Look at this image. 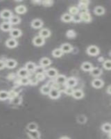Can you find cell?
Segmentation results:
<instances>
[{
	"instance_id": "6da1fadb",
	"label": "cell",
	"mask_w": 111,
	"mask_h": 139,
	"mask_svg": "<svg viewBox=\"0 0 111 139\" xmlns=\"http://www.w3.org/2000/svg\"><path fill=\"white\" fill-rule=\"evenodd\" d=\"M87 52L90 56H97L99 53V49L95 45H90L87 49Z\"/></svg>"
},
{
	"instance_id": "7a4b0ae2",
	"label": "cell",
	"mask_w": 111,
	"mask_h": 139,
	"mask_svg": "<svg viewBox=\"0 0 111 139\" xmlns=\"http://www.w3.org/2000/svg\"><path fill=\"white\" fill-rule=\"evenodd\" d=\"M48 95H49V97H50L51 98L57 99L60 97L61 93H60V91L58 88H51L50 91H49Z\"/></svg>"
},
{
	"instance_id": "3957f363",
	"label": "cell",
	"mask_w": 111,
	"mask_h": 139,
	"mask_svg": "<svg viewBox=\"0 0 111 139\" xmlns=\"http://www.w3.org/2000/svg\"><path fill=\"white\" fill-rule=\"evenodd\" d=\"M79 16L81 18V20L84 21L86 22H89L91 21V15L88 12H81L79 14Z\"/></svg>"
},
{
	"instance_id": "277c9868",
	"label": "cell",
	"mask_w": 111,
	"mask_h": 139,
	"mask_svg": "<svg viewBox=\"0 0 111 139\" xmlns=\"http://www.w3.org/2000/svg\"><path fill=\"white\" fill-rule=\"evenodd\" d=\"M33 43L36 46H42L44 43V39L43 38L40 37V36H37L34 38Z\"/></svg>"
},
{
	"instance_id": "5b68a950",
	"label": "cell",
	"mask_w": 111,
	"mask_h": 139,
	"mask_svg": "<svg viewBox=\"0 0 111 139\" xmlns=\"http://www.w3.org/2000/svg\"><path fill=\"white\" fill-rule=\"evenodd\" d=\"M43 22L40 19H35L31 22V26L34 29H40L42 27Z\"/></svg>"
},
{
	"instance_id": "8992f818",
	"label": "cell",
	"mask_w": 111,
	"mask_h": 139,
	"mask_svg": "<svg viewBox=\"0 0 111 139\" xmlns=\"http://www.w3.org/2000/svg\"><path fill=\"white\" fill-rule=\"evenodd\" d=\"M0 16L3 19H10L13 16V13L9 10H3L1 12Z\"/></svg>"
},
{
	"instance_id": "52a82bcc",
	"label": "cell",
	"mask_w": 111,
	"mask_h": 139,
	"mask_svg": "<svg viewBox=\"0 0 111 139\" xmlns=\"http://www.w3.org/2000/svg\"><path fill=\"white\" fill-rule=\"evenodd\" d=\"M16 65H17V62L13 59H8L5 62V67L9 69L14 68L15 67H16Z\"/></svg>"
},
{
	"instance_id": "ba28073f",
	"label": "cell",
	"mask_w": 111,
	"mask_h": 139,
	"mask_svg": "<svg viewBox=\"0 0 111 139\" xmlns=\"http://www.w3.org/2000/svg\"><path fill=\"white\" fill-rule=\"evenodd\" d=\"M10 34L12 36V38H17L22 35V31L19 29H12L10 30Z\"/></svg>"
},
{
	"instance_id": "9c48e42d",
	"label": "cell",
	"mask_w": 111,
	"mask_h": 139,
	"mask_svg": "<svg viewBox=\"0 0 111 139\" xmlns=\"http://www.w3.org/2000/svg\"><path fill=\"white\" fill-rule=\"evenodd\" d=\"M6 45L8 47L14 48L17 45V41L15 38H10L7 40L6 42Z\"/></svg>"
},
{
	"instance_id": "30bf717a",
	"label": "cell",
	"mask_w": 111,
	"mask_h": 139,
	"mask_svg": "<svg viewBox=\"0 0 111 139\" xmlns=\"http://www.w3.org/2000/svg\"><path fill=\"white\" fill-rule=\"evenodd\" d=\"M93 87L96 88H100L104 86V82L100 79H94L92 82Z\"/></svg>"
},
{
	"instance_id": "8fae6325",
	"label": "cell",
	"mask_w": 111,
	"mask_h": 139,
	"mask_svg": "<svg viewBox=\"0 0 111 139\" xmlns=\"http://www.w3.org/2000/svg\"><path fill=\"white\" fill-rule=\"evenodd\" d=\"M72 47L70 44H68V43H65V44L62 45L61 46V49L62 50V51L63 53H69L72 50Z\"/></svg>"
},
{
	"instance_id": "7c38bea8",
	"label": "cell",
	"mask_w": 111,
	"mask_h": 139,
	"mask_svg": "<svg viewBox=\"0 0 111 139\" xmlns=\"http://www.w3.org/2000/svg\"><path fill=\"white\" fill-rule=\"evenodd\" d=\"M46 74L49 77H56L58 75V71L55 68H49L46 70Z\"/></svg>"
},
{
	"instance_id": "4fadbf2b",
	"label": "cell",
	"mask_w": 111,
	"mask_h": 139,
	"mask_svg": "<svg viewBox=\"0 0 111 139\" xmlns=\"http://www.w3.org/2000/svg\"><path fill=\"white\" fill-rule=\"evenodd\" d=\"M0 28L3 31H10L12 29V24H10V22H3L2 24L0 25Z\"/></svg>"
},
{
	"instance_id": "5bb4252c",
	"label": "cell",
	"mask_w": 111,
	"mask_h": 139,
	"mask_svg": "<svg viewBox=\"0 0 111 139\" xmlns=\"http://www.w3.org/2000/svg\"><path fill=\"white\" fill-rule=\"evenodd\" d=\"M56 82L57 84H65L67 81V77L65 75H58L56 77Z\"/></svg>"
},
{
	"instance_id": "9a60e30c",
	"label": "cell",
	"mask_w": 111,
	"mask_h": 139,
	"mask_svg": "<svg viewBox=\"0 0 111 139\" xmlns=\"http://www.w3.org/2000/svg\"><path fill=\"white\" fill-rule=\"evenodd\" d=\"M66 85L67 86H69V87H74L75 86L76 84H77V81L76 79L74 77H70V78L67 79V81H66Z\"/></svg>"
},
{
	"instance_id": "2e32d148",
	"label": "cell",
	"mask_w": 111,
	"mask_h": 139,
	"mask_svg": "<svg viewBox=\"0 0 111 139\" xmlns=\"http://www.w3.org/2000/svg\"><path fill=\"white\" fill-rule=\"evenodd\" d=\"M51 31L48 29H42L40 31V36L43 38H46L50 36Z\"/></svg>"
},
{
	"instance_id": "e0dca14e",
	"label": "cell",
	"mask_w": 111,
	"mask_h": 139,
	"mask_svg": "<svg viewBox=\"0 0 111 139\" xmlns=\"http://www.w3.org/2000/svg\"><path fill=\"white\" fill-rule=\"evenodd\" d=\"M40 63L41 66H42V67H47V66L50 65L51 63V61L49 58L44 57L42 58H41Z\"/></svg>"
},
{
	"instance_id": "ac0fdd59",
	"label": "cell",
	"mask_w": 111,
	"mask_h": 139,
	"mask_svg": "<svg viewBox=\"0 0 111 139\" xmlns=\"http://www.w3.org/2000/svg\"><path fill=\"white\" fill-rule=\"evenodd\" d=\"M72 96L76 99H81L84 96V93L81 90H76L73 92Z\"/></svg>"
},
{
	"instance_id": "d6986e66",
	"label": "cell",
	"mask_w": 111,
	"mask_h": 139,
	"mask_svg": "<svg viewBox=\"0 0 111 139\" xmlns=\"http://www.w3.org/2000/svg\"><path fill=\"white\" fill-rule=\"evenodd\" d=\"M93 68V66H92V65L90 63H89V62H84L83 64L81 65V68H82V70H84V71H90L92 70V68Z\"/></svg>"
},
{
	"instance_id": "ffe728a7",
	"label": "cell",
	"mask_w": 111,
	"mask_h": 139,
	"mask_svg": "<svg viewBox=\"0 0 111 139\" xmlns=\"http://www.w3.org/2000/svg\"><path fill=\"white\" fill-rule=\"evenodd\" d=\"M36 67V64L33 62H28L25 65V69L28 72H33L35 70V68Z\"/></svg>"
},
{
	"instance_id": "44dd1931",
	"label": "cell",
	"mask_w": 111,
	"mask_h": 139,
	"mask_svg": "<svg viewBox=\"0 0 111 139\" xmlns=\"http://www.w3.org/2000/svg\"><path fill=\"white\" fill-rule=\"evenodd\" d=\"M29 75V72L27 71V70L24 68H20L18 72H17V75L21 77V78H22V77H27V76Z\"/></svg>"
},
{
	"instance_id": "7402d4cb",
	"label": "cell",
	"mask_w": 111,
	"mask_h": 139,
	"mask_svg": "<svg viewBox=\"0 0 111 139\" xmlns=\"http://www.w3.org/2000/svg\"><path fill=\"white\" fill-rule=\"evenodd\" d=\"M90 73L91 75H93L94 77H98V76L101 75L102 70L99 68H92L90 70Z\"/></svg>"
},
{
	"instance_id": "603a6c76",
	"label": "cell",
	"mask_w": 111,
	"mask_h": 139,
	"mask_svg": "<svg viewBox=\"0 0 111 139\" xmlns=\"http://www.w3.org/2000/svg\"><path fill=\"white\" fill-rule=\"evenodd\" d=\"M15 11L18 14H24L27 11V8L24 5H19L15 8Z\"/></svg>"
},
{
	"instance_id": "cb8c5ba5",
	"label": "cell",
	"mask_w": 111,
	"mask_h": 139,
	"mask_svg": "<svg viewBox=\"0 0 111 139\" xmlns=\"http://www.w3.org/2000/svg\"><path fill=\"white\" fill-rule=\"evenodd\" d=\"M9 20H10V22H10L11 24H19L21 21L20 17H18V16H17V15H13Z\"/></svg>"
},
{
	"instance_id": "d4e9b609",
	"label": "cell",
	"mask_w": 111,
	"mask_h": 139,
	"mask_svg": "<svg viewBox=\"0 0 111 139\" xmlns=\"http://www.w3.org/2000/svg\"><path fill=\"white\" fill-rule=\"evenodd\" d=\"M61 20L63 22H69L72 21V16L70 14L65 13L62 15Z\"/></svg>"
},
{
	"instance_id": "484cf974",
	"label": "cell",
	"mask_w": 111,
	"mask_h": 139,
	"mask_svg": "<svg viewBox=\"0 0 111 139\" xmlns=\"http://www.w3.org/2000/svg\"><path fill=\"white\" fill-rule=\"evenodd\" d=\"M104 13L105 9L104 7L99 6L95 7V8H94V13L95 14H97L98 15H103Z\"/></svg>"
},
{
	"instance_id": "4316f807",
	"label": "cell",
	"mask_w": 111,
	"mask_h": 139,
	"mask_svg": "<svg viewBox=\"0 0 111 139\" xmlns=\"http://www.w3.org/2000/svg\"><path fill=\"white\" fill-rule=\"evenodd\" d=\"M63 52L62 51L61 48H60V49H55L53 50V51H52V55L54 56V57H61V56H63Z\"/></svg>"
},
{
	"instance_id": "83f0119b",
	"label": "cell",
	"mask_w": 111,
	"mask_h": 139,
	"mask_svg": "<svg viewBox=\"0 0 111 139\" xmlns=\"http://www.w3.org/2000/svg\"><path fill=\"white\" fill-rule=\"evenodd\" d=\"M27 129H29L30 132H35L37 131V125L35 122H31L27 125Z\"/></svg>"
},
{
	"instance_id": "f1b7e54d",
	"label": "cell",
	"mask_w": 111,
	"mask_h": 139,
	"mask_svg": "<svg viewBox=\"0 0 111 139\" xmlns=\"http://www.w3.org/2000/svg\"><path fill=\"white\" fill-rule=\"evenodd\" d=\"M9 97L8 92L6 91H0V100H6Z\"/></svg>"
},
{
	"instance_id": "f546056e",
	"label": "cell",
	"mask_w": 111,
	"mask_h": 139,
	"mask_svg": "<svg viewBox=\"0 0 111 139\" xmlns=\"http://www.w3.org/2000/svg\"><path fill=\"white\" fill-rule=\"evenodd\" d=\"M101 129L106 133H111V125L110 123H105L101 126Z\"/></svg>"
},
{
	"instance_id": "4dcf8cb0",
	"label": "cell",
	"mask_w": 111,
	"mask_h": 139,
	"mask_svg": "<svg viewBox=\"0 0 111 139\" xmlns=\"http://www.w3.org/2000/svg\"><path fill=\"white\" fill-rule=\"evenodd\" d=\"M69 11H70V13L72 16L76 15H78L79 13V8L76 6H72L70 8Z\"/></svg>"
},
{
	"instance_id": "1f68e13d",
	"label": "cell",
	"mask_w": 111,
	"mask_h": 139,
	"mask_svg": "<svg viewBox=\"0 0 111 139\" xmlns=\"http://www.w3.org/2000/svg\"><path fill=\"white\" fill-rule=\"evenodd\" d=\"M51 90V87H49V86H42L40 88V92L42 93V94H44V95H47V94H49V93L50 91Z\"/></svg>"
},
{
	"instance_id": "d6a6232c",
	"label": "cell",
	"mask_w": 111,
	"mask_h": 139,
	"mask_svg": "<svg viewBox=\"0 0 111 139\" xmlns=\"http://www.w3.org/2000/svg\"><path fill=\"white\" fill-rule=\"evenodd\" d=\"M34 71L36 72V74H44V72H45V69L44 67L42 66H36L35 68Z\"/></svg>"
},
{
	"instance_id": "836d02e7",
	"label": "cell",
	"mask_w": 111,
	"mask_h": 139,
	"mask_svg": "<svg viewBox=\"0 0 111 139\" xmlns=\"http://www.w3.org/2000/svg\"><path fill=\"white\" fill-rule=\"evenodd\" d=\"M29 82H30V80H29V79L27 77H22L20 80V82L21 84L24 85V86L29 84Z\"/></svg>"
},
{
	"instance_id": "e575fe53",
	"label": "cell",
	"mask_w": 111,
	"mask_h": 139,
	"mask_svg": "<svg viewBox=\"0 0 111 139\" xmlns=\"http://www.w3.org/2000/svg\"><path fill=\"white\" fill-rule=\"evenodd\" d=\"M74 89L72 87H69V86H67L66 88H65V93L68 95H72V93L74 92Z\"/></svg>"
},
{
	"instance_id": "d590c367",
	"label": "cell",
	"mask_w": 111,
	"mask_h": 139,
	"mask_svg": "<svg viewBox=\"0 0 111 139\" xmlns=\"http://www.w3.org/2000/svg\"><path fill=\"white\" fill-rule=\"evenodd\" d=\"M67 36L70 38H73L76 36V32L74 30L67 31Z\"/></svg>"
},
{
	"instance_id": "8d00e7d4",
	"label": "cell",
	"mask_w": 111,
	"mask_h": 139,
	"mask_svg": "<svg viewBox=\"0 0 111 139\" xmlns=\"http://www.w3.org/2000/svg\"><path fill=\"white\" fill-rule=\"evenodd\" d=\"M104 67L105 69L110 70L111 68V61L110 60H106L104 61Z\"/></svg>"
},
{
	"instance_id": "74e56055",
	"label": "cell",
	"mask_w": 111,
	"mask_h": 139,
	"mask_svg": "<svg viewBox=\"0 0 111 139\" xmlns=\"http://www.w3.org/2000/svg\"><path fill=\"white\" fill-rule=\"evenodd\" d=\"M21 102V99L20 97H18L17 96L13 98H12L11 100V103H13L14 104H19Z\"/></svg>"
},
{
	"instance_id": "f35d334b",
	"label": "cell",
	"mask_w": 111,
	"mask_h": 139,
	"mask_svg": "<svg viewBox=\"0 0 111 139\" xmlns=\"http://www.w3.org/2000/svg\"><path fill=\"white\" fill-rule=\"evenodd\" d=\"M77 120L78 122L81 123V124L85 123V122H86V118H85V116H84V115H80V116H78Z\"/></svg>"
},
{
	"instance_id": "ab89813d",
	"label": "cell",
	"mask_w": 111,
	"mask_h": 139,
	"mask_svg": "<svg viewBox=\"0 0 111 139\" xmlns=\"http://www.w3.org/2000/svg\"><path fill=\"white\" fill-rule=\"evenodd\" d=\"M30 136L32 139H37V138L39 137V136H40V134H39V132H38L35 131V132H31Z\"/></svg>"
},
{
	"instance_id": "60d3db41",
	"label": "cell",
	"mask_w": 111,
	"mask_h": 139,
	"mask_svg": "<svg viewBox=\"0 0 111 139\" xmlns=\"http://www.w3.org/2000/svg\"><path fill=\"white\" fill-rule=\"evenodd\" d=\"M42 3L43 4V6H52V4L54 3V1H42Z\"/></svg>"
},
{
	"instance_id": "b9f144b4",
	"label": "cell",
	"mask_w": 111,
	"mask_h": 139,
	"mask_svg": "<svg viewBox=\"0 0 111 139\" xmlns=\"http://www.w3.org/2000/svg\"><path fill=\"white\" fill-rule=\"evenodd\" d=\"M36 78L37 81H42L45 78V76H44V74H36Z\"/></svg>"
},
{
	"instance_id": "7bdbcfd3",
	"label": "cell",
	"mask_w": 111,
	"mask_h": 139,
	"mask_svg": "<svg viewBox=\"0 0 111 139\" xmlns=\"http://www.w3.org/2000/svg\"><path fill=\"white\" fill-rule=\"evenodd\" d=\"M72 21H74V22H78L81 20V18L79 15H72Z\"/></svg>"
},
{
	"instance_id": "ee69618b",
	"label": "cell",
	"mask_w": 111,
	"mask_h": 139,
	"mask_svg": "<svg viewBox=\"0 0 111 139\" xmlns=\"http://www.w3.org/2000/svg\"><path fill=\"white\" fill-rule=\"evenodd\" d=\"M30 80V82H29V84H31V85H36L37 84V81L36 78H33L31 79H29Z\"/></svg>"
},
{
	"instance_id": "f6af8a7d",
	"label": "cell",
	"mask_w": 111,
	"mask_h": 139,
	"mask_svg": "<svg viewBox=\"0 0 111 139\" xmlns=\"http://www.w3.org/2000/svg\"><path fill=\"white\" fill-rule=\"evenodd\" d=\"M5 67V62L3 61H0V70L3 69Z\"/></svg>"
},
{
	"instance_id": "bcb514c9",
	"label": "cell",
	"mask_w": 111,
	"mask_h": 139,
	"mask_svg": "<svg viewBox=\"0 0 111 139\" xmlns=\"http://www.w3.org/2000/svg\"><path fill=\"white\" fill-rule=\"evenodd\" d=\"M107 92H108L109 94H111V86H109L108 88V90H107Z\"/></svg>"
},
{
	"instance_id": "7dc6e473",
	"label": "cell",
	"mask_w": 111,
	"mask_h": 139,
	"mask_svg": "<svg viewBox=\"0 0 111 139\" xmlns=\"http://www.w3.org/2000/svg\"><path fill=\"white\" fill-rule=\"evenodd\" d=\"M60 139H70L69 137H67V136H63V137H61Z\"/></svg>"
}]
</instances>
